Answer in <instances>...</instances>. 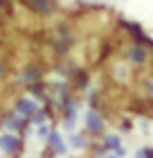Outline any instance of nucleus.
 <instances>
[{
	"mask_svg": "<svg viewBox=\"0 0 153 158\" xmlns=\"http://www.w3.org/2000/svg\"><path fill=\"white\" fill-rule=\"evenodd\" d=\"M38 111V106H36V102L34 99H30V97H25V99H18V104H16V115H20V118H30V115H34V113Z\"/></svg>",
	"mask_w": 153,
	"mask_h": 158,
	"instance_id": "nucleus-1",
	"label": "nucleus"
},
{
	"mask_svg": "<svg viewBox=\"0 0 153 158\" xmlns=\"http://www.w3.org/2000/svg\"><path fill=\"white\" fill-rule=\"evenodd\" d=\"M86 127H88V131L90 133H101L104 131V120H101V115L99 113H95V111H90L88 115H86Z\"/></svg>",
	"mask_w": 153,
	"mask_h": 158,
	"instance_id": "nucleus-2",
	"label": "nucleus"
},
{
	"mask_svg": "<svg viewBox=\"0 0 153 158\" xmlns=\"http://www.w3.org/2000/svg\"><path fill=\"white\" fill-rule=\"evenodd\" d=\"M16 149H18V138L16 135H11V133H2L0 135V152L11 154V152H16Z\"/></svg>",
	"mask_w": 153,
	"mask_h": 158,
	"instance_id": "nucleus-3",
	"label": "nucleus"
},
{
	"mask_svg": "<svg viewBox=\"0 0 153 158\" xmlns=\"http://www.w3.org/2000/svg\"><path fill=\"white\" fill-rule=\"evenodd\" d=\"M0 75H2V66H0Z\"/></svg>",
	"mask_w": 153,
	"mask_h": 158,
	"instance_id": "nucleus-16",
	"label": "nucleus"
},
{
	"mask_svg": "<svg viewBox=\"0 0 153 158\" xmlns=\"http://www.w3.org/2000/svg\"><path fill=\"white\" fill-rule=\"evenodd\" d=\"M106 149H111V152H119L122 149V140H119V135H108L106 138Z\"/></svg>",
	"mask_w": 153,
	"mask_h": 158,
	"instance_id": "nucleus-7",
	"label": "nucleus"
},
{
	"mask_svg": "<svg viewBox=\"0 0 153 158\" xmlns=\"http://www.w3.org/2000/svg\"><path fill=\"white\" fill-rule=\"evenodd\" d=\"M45 120H47V113H45V111H36V113H34V122H36L38 127L45 124Z\"/></svg>",
	"mask_w": 153,
	"mask_h": 158,
	"instance_id": "nucleus-9",
	"label": "nucleus"
},
{
	"mask_svg": "<svg viewBox=\"0 0 153 158\" xmlns=\"http://www.w3.org/2000/svg\"><path fill=\"white\" fill-rule=\"evenodd\" d=\"M50 129H47V124H41L38 129H36V135H38V138H50Z\"/></svg>",
	"mask_w": 153,
	"mask_h": 158,
	"instance_id": "nucleus-10",
	"label": "nucleus"
},
{
	"mask_svg": "<svg viewBox=\"0 0 153 158\" xmlns=\"http://www.w3.org/2000/svg\"><path fill=\"white\" fill-rule=\"evenodd\" d=\"M47 142H50V147H52V152H54V154H59V156L65 154V149H68V145H65V140H63V135H61V133H56V131L50 133Z\"/></svg>",
	"mask_w": 153,
	"mask_h": 158,
	"instance_id": "nucleus-4",
	"label": "nucleus"
},
{
	"mask_svg": "<svg viewBox=\"0 0 153 158\" xmlns=\"http://www.w3.org/2000/svg\"><path fill=\"white\" fill-rule=\"evenodd\" d=\"M147 156H149V158H153V147H151V149H147Z\"/></svg>",
	"mask_w": 153,
	"mask_h": 158,
	"instance_id": "nucleus-14",
	"label": "nucleus"
},
{
	"mask_svg": "<svg viewBox=\"0 0 153 158\" xmlns=\"http://www.w3.org/2000/svg\"><path fill=\"white\" fill-rule=\"evenodd\" d=\"M135 158H149V156H147V149H140V152L135 154Z\"/></svg>",
	"mask_w": 153,
	"mask_h": 158,
	"instance_id": "nucleus-12",
	"label": "nucleus"
},
{
	"mask_svg": "<svg viewBox=\"0 0 153 158\" xmlns=\"http://www.w3.org/2000/svg\"><path fill=\"white\" fill-rule=\"evenodd\" d=\"M128 56H131V59H133V61H137V63H142V61H147V50H144V48H131V52H128Z\"/></svg>",
	"mask_w": 153,
	"mask_h": 158,
	"instance_id": "nucleus-6",
	"label": "nucleus"
},
{
	"mask_svg": "<svg viewBox=\"0 0 153 158\" xmlns=\"http://www.w3.org/2000/svg\"><path fill=\"white\" fill-rule=\"evenodd\" d=\"M36 77H38V70H36V68H30V73L25 75L27 81H32V79H36Z\"/></svg>",
	"mask_w": 153,
	"mask_h": 158,
	"instance_id": "nucleus-11",
	"label": "nucleus"
},
{
	"mask_svg": "<svg viewBox=\"0 0 153 158\" xmlns=\"http://www.w3.org/2000/svg\"><path fill=\"white\" fill-rule=\"evenodd\" d=\"M147 88H149V93L153 95V81H149V84H147Z\"/></svg>",
	"mask_w": 153,
	"mask_h": 158,
	"instance_id": "nucleus-13",
	"label": "nucleus"
},
{
	"mask_svg": "<svg viewBox=\"0 0 153 158\" xmlns=\"http://www.w3.org/2000/svg\"><path fill=\"white\" fill-rule=\"evenodd\" d=\"M106 158H119V156H117V154H108Z\"/></svg>",
	"mask_w": 153,
	"mask_h": 158,
	"instance_id": "nucleus-15",
	"label": "nucleus"
},
{
	"mask_svg": "<svg viewBox=\"0 0 153 158\" xmlns=\"http://www.w3.org/2000/svg\"><path fill=\"white\" fill-rule=\"evenodd\" d=\"M70 147L72 149H83L86 147V138H83L81 133H72L70 135Z\"/></svg>",
	"mask_w": 153,
	"mask_h": 158,
	"instance_id": "nucleus-8",
	"label": "nucleus"
},
{
	"mask_svg": "<svg viewBox=\"0 0 153 158\" xmlns=\"http://www.w3.org/2000/svg\"><path fill=\"white\" fill-rule=\"evenodd\" d=\"M2 124H5V129H23V118L20 115H7L2 120Z\"/></svg>",
	"mask_w": 153,
	"mask_h": 158,
	"instance_id": "nucleus-5",
	"label": "nucleus"
}]
</instances>
